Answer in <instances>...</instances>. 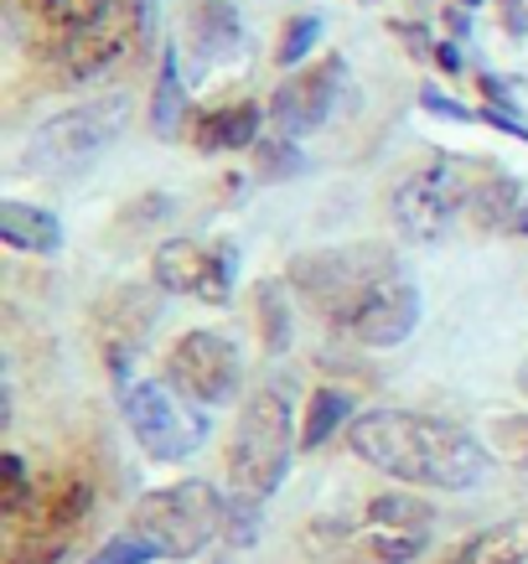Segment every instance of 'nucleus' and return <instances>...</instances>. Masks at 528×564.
<instances>
[{
    "mask_svg": "<svg viewBox=\"0 0 528 564\" xmlns=\"http://www.w3.org/2000/svg\"><path fill=\"white\" fill-rule=\"evenodd\" d=\"M524 560H528V513L477 533L451 564H524Z\"/></svg>",
    "mask_w": 528,
    "mask_h": 564,
    "instance_id": "obj_16",
    "label": "nucleus"
},
{
    "mask_svg": "<svg viewBox=\"0 0 528 564\" xmlns=\"http://www.w3.org/2000/svg\"><path fill=\"white\" fill-rule=\"evenodd\" d=\"M518 383H524V393H528V362H524V378H518Z\"/></svg>",
    "mask_w": 528,
    "mask_h": 564,
    "instance_id": "obj_35",
    "label": "nucleus"
},
{
    "mask_svg": "<svg viewBox=\"0 0 528 564\" xmlns=\"http://www.w3.org/2000/svg\"><path fill=\"white\" fill-rule=\"evenodd\" d=\"M513 228H518V234H524V239H528V203L518 207V223H513Z\"/></svg>",
    "mask_w": 528,
    "mask_h": 564,
    "instance_id": "obj_34",
    "label": "nucleus"
},
{
    "mask_svg": "<svg viewBox=\"0 0 528 564\" xmlns=\"http://www.w3.org/2000/svg\"><path fill=\"white\" fill-rule=\"evenodd\" d=\"M497 451H503L513 466H524V471H528V420H524V414L497 425Z\"/></svg>",
    "mask_w": 528,
    "mask_h": 564,
    "instance_id": "obj_29",
    "label": "nucleus"
},
{
    "mask_svg": "<svg viewBox=\"0 0 528 564\" xmlns=\"http://www.w3.org/2000/svg\"><path fill=\"white\" fill-rule=\"evenodd\" d=\"M259 306H265V343H270V352H280L290 337L285 311H280V285H259Z\"/></svg>",
    "mask_w": 528,
    "mask_h": 564,
    "instance_id": "obj_28",
    "label": "nucleus"
},
{
    "mask_svg": "<svg viewBox=\"0 0 528 564\" xmlns=\"http://www.w3.org/2000/svg\"><path fill=\"white\" fill-rule=\"evenodd\" d=\"M0 508L21 518L32 508V481H26V462L21 456H0Z\"/></svg>",
    "mask_w": 528,
    "mask_h": 564,
    "instance_id": "obj_23",
    "label": "nucleus"
},
{
    "mask_svg": "<svg viewBox=\"0 0 528 564\" xmlns=\"http://www.w3.org/2000/svg\"><path fill=\"white\" fill-rule=\"evenodd\" d=\"M244 42L239 6L234 0H192L187 6V47L197 63H223Z\"/></svg>",
    "mask_w": 528,
    "mask_h": 564,
    "instance_id": "obj_13",
    "label": "nucleus"
},
{
    "mask_svg": "<svg viewBox=\"0 0 528 564\" xmlns=\"http://www.w3.org/2000/svg\"><path fill=\"white\" fill-rule=\"evenodd\" d=\"M394 274H399V264H394L389 249H378V243H353V249L301 254L290 264V285L306 295L326 322L347 332V322L363 311V301H368L384 280H394Z\"/></svg>",
    "mask_w": 528,
    "mask_h": 564,
    "instance_id": "obj_3",
    "label": "nucleus"
},
{
    "mask_svg": "<svg viewBox=\"0 0 528 564\" xmlns=\"http://www.w3.org/2000/svg\"><path fill=\"white\" fill-rule=\"evenodd\" d=\"M125 130V109L120 99H104V104H84V109H68L47 120L26 145V172H52V176H68L88 161H99L115 135Z\"/></svg>",
    "mask_w": 528,
    "mask_h": 564,
    "instance_id": "obj_6",
    "label": "nucleus"
},
{
    "mask_svg": "<svg viewBox=\"0 0 528 564\" xmlns=\"http://www.w3.org/2000/svg\"><path fill=\"white\" fill-rule=\"evenodd\" d=\"M182 68H176V52H166L161 63V78H155V104H151V130L155 135H171L182 124Z\"/></svg>",
    "mask_w": 528,
    "mask_h": 564,
    "instance_id": "obj_20",
    "label": "nucleus"
},
{
    "mask_svg": "<svg viewBox=\"0 0 528 564\" xmlns=\"http://www.w3.org/2000/svg\"><path fill=\"white\" fill-rule=\"evenodd\" d=\"M146 36V0H109L99 17L73 26L68 42H63V78L84 84V78H99L104 68L125 63L136 42Z\"/></svg>",
    "mask_w": 528,
    "mask_h": 564,
    "instance_id": "obj_9",
    "label": "nucleus"
},
{
    "mask_svg": "<svg viewBox=\"0 0 528 564\" xmlns=\"http://www.w3.org/2000/svg\"><path fill=\"white\" fill-rule=\"evenodd\" d=\"M120 404L130 420V435L151 462H182L207 441V420L197 410H182L171 383H130L120 393Z\"/></svg>",
    "mask_w": 528,
    "mask_h": 564,
    "instance_id": "obj_7",
    "label": "nucleus"
},
{
    "mask_svg": "<svg viewBox=\"0 0 528 564\" xmlns=\"http://www.w3.org/2000/svg\"><path fill=\"white\" fill-rule=\"evenodd\" d=\"M161 549L151 544V539H140V533H120V539H109V544H99L94 554H88V564H151Z\"/></svg>",
    "mask_w": 528,
    "mask_h": 564,
    "instance_id": "obj_24",
    "label": "nucleus"
},
{
    "mask_svg": "<svg viewBox=\"0 0 528 564\" xmlns=\"http://www.w3.org/2000/svg\"><path fill=\"white\" fill-rule=\"evenodd\" d=\"M414 554H425V533H363V560L368 564H409Z\"/></svg>",
    "mask_w": 528,
    "mask_h": 564,
    "instance_id": "obj_22",
    "label": "nucleus"
},
{
    "mask_svg": "<svg viewBox=\"0 0 528 564\" xmlns=\"http://www.w3.org/2000/svg\"><path fill=\"white\" fill-rule=\"evenodd\" d=\"M347 445L353 456L368 462L374 471L409 487H435V492H466L487 477V451L477 435H466L461 425L430 420V414H405V410H368L347 425Z\"/></svg>",
    "mask_w": 528,
    "mask_h": 564,
    "instance_id": "obj_1",
    "label": "nucleus"
},
{
    "mask_svg": "<svg viewBox=\"0 0 528 564\" xmlns=\"http://www.w3.org/2000/svg\"><path fill=\"white\" fill-rule=\"evenodd\" d=\"M503 17H508L513 36H528V17H524V6H518V0H503Z\"/></svg>",
    "mask_w": 528,
    "mask_h": 564,
    "instance_id": "obj_31",
    "label": "nucleus"
},
{
    "mask_svg": "<svg viewBox=\"0 0 528 564\" xmlns=\"http://www.w3.org/2000/svg\"><path fill=\"white\" fill-rule=\"evenodd\" d=\"M0 239L11 243V249H26V254H57V243H63V223L52 218L47 207L0 203Z\"/></svg>",
    "mask_w": 528,
    "mask_h": 564,
    "instance_id": "obj_14",
    "label": "nucleus"
},
{
    "mask_svg": "<svg viewBox=\"0 0 528 564\" xmlns=\"http://www.w3.org/2000/svg\"><path fill=\"white\" fill-rule=\"evenodd\" d=\"M259 109L255 104H223L197 124V151H249L259 145Z\"/></svg>",
    "mask_w": 528,
    "mask_h": 564,
    "instance_id": "obj_15",
    "label": "nucleus"
},
{
    "mask_svg": "<svg viewBox=\"0 0 528 564\" xmlns=\"http://www.w3.org/2000/svg\"><path fill=\"white\" fill-rule=\"evenodd\" d=\"M68 544H73V529H52V523H36L32 533H21L17 544H11L6 564H57L63 554H68Z\"/></svg>",
    "mask_w": 528,
    "mask_h": 564,
    "instance_id": "obj_21",
    "label": "nucleus"
},
{
    "mask_svg": "<svg viewBox=\"0 0 528 564\" xmlns=\"http://www.w3.org/2000/svg\"><path fill=\"white\" fill-rule=\"evenodd\" d=\"M435 57H441L445 73H461V52H456V47H435Z\"/></svg>",
    "mask_w": 528,
    "mask_h": 564,
    "instance_id": "obj_32",
    "label": "nucleus"
},
{
    "mask_svg": "<svg viewBox=\"0 0 528 564\" xmlns=\"http://www.w3.org/2000/svg\"><path fill=\"white\" fill-rule=\"evenodd\" d=\"M347 414H353V399L342 389H316L311 393V410H306V425H301V445L316 451V445L332 441V430L347 425Z\"/></svg>",
    "mask_w": 528,
    "mask_h": 564,
    "instance_id": "obj_18",
    "label": "nucleus"
},
{
    "mask_svg": "<svg viewBox=\"0 0 528 564\" xmlns=\"http://www.w3.org/2000/svg\"><path fill=\"white\" fill-rule=\"evenodd\" d=\"M36 6V17L42 21H57V26H84V21H94L109 6V0H32Z\"/></svg>",
    "mask_w": 528,
    "mask_h": 564,
    "instance_id": "obj_27",
    "label": "nucleus"
},
{
    "mask_svg": "<svg viewBox=\"0 0 528 564\" xmlns=\"http://www.w3.org/2000/svg\"><path fill=\"white\" fill-rule=\"evenodd\" d=\"M363 523L378 529V533H425L430 529V508H420L414 497H374Z\"/></svg>",
    "mask_w": 528,
    "mask_h": 564,
    "instance_id": "obj_19",
    "label": "nucleus"
},
{
    "mask_svg": "<svg viewBox=\"0 0 528 564\" xmlns=\"http://www.w3.org/2000/svg\"><path fill=\"white\" fill-rule=\"evenodd\" d=\"M166 383L182 399H192L197 410H218L234 404L244 383L239 347L228 343L223 332H187L182 343L166 352Z\"/></svg>",
    "mask_w": 528,
    "mask_h": 564,
    "instance_id": "obj_8",
    "label": "nucleus"
},
{
    "mask_svg": "<svg viewBox=\"0 0 528 564\" xmlns=\"http://www.w3.org/2000/svg\"><path fill=\"white\" fill-rule=\"evenodd\" d=\"M316 36H322V21H316V17H295V21L285 26V32H280L274 63H280V68H290V63H301V57H306L311 47H316Z\"/></svg>",
    "mask_w": 528,
    "mask_h": 564,
    "instance_id": "obj_25",
    "label": "nucleus"
},
{
    "mask_svg": "<svg viewBox=\"0 0 528 564\" xmlns=\"http://www.w3.org/2000/svg\"><path fill=\"white\" fill-rule=\"evenodd\" d=\"M290 451H295V414H290L285 389H259L239 414V430L228 441V481L239 502H265L285 481Z\"/></svg>",
    "mask_w": 528,
    "mask_h": 564,
    "instance_id": "obj_2",
    "label": "nucleus"
},
{
    "mask_svg": "<svg viewBox=\"0 0 528 564\" xmlns=\"http://www.w3.org/2000/svg\"><path fill=\"white\" fill-rule=\"evenodd\" d=\"M342 88H347V63L342 57H326L306 73H290L270 99V120L280 130V140H301L311 130H322L332 120V109H337Z\"/></svg>",
    "mask_w": 528,
    "mask_h": 564,
    "instance_id": "obj_11",
    "label": "nucleus"
},
{
    "mask_svg": "<svg viewBox=\"0 0 528 564\" xmlns=\"http://www.w3.org/2000/svg\"><path fill=\"white\" fill-rule=\"evenodd\" d=\"M420 99H425V109H430V115H445V120H477V115H472V109H461V104L441 99V94H435V88H425V94H420Z\"/></svg>",
    "mask_w": 528,
    "mask_h": 564,
    "instance_id": "obj_30",
    "label": "nucleus"
},
{
    "mask_svg": "<svg viewBox=\"0 0 528 564\" xmlns=\"http://www.w3.org/2000/svg\"><path fill=\"white\" fill-rule=\"evenodd\" d=\"M461 6H477V0H461Z\"/></svg>",
    "mask_w": 528,
    "mask_h": 564,
    "instance_id": "obj_36",
    "label": "nucleus"
},
{
    "mask_svg": "<svg viewBox=\"0 0 528 564\" xmlns=\"http://www.w3.org/2000/svg\"><path fill=\"white\" fill-rule=\"evenodd\" d=\"M472 192H477V176H472V161H451V155H435L425 166L394 187V228L405 234L409 243H435L451 234V223L472 207Z\"/></svg>",
    "mask_w": 528,
    "mask_h": 564,
    "instance_id": "obj_5",
    "label": "nucleus"
},
{
    "mask_svg": "<svg viewBox=\"0 0 528 564\" xmlns=\"http://www.w3.org/2000/svg\"><path fill=\"white\" fill-rule=\"evenodd\" d=\"M445 21H451V32H456V36L472 32V17H466V11H445Z\"/></svg>",
    "mask_w": 528,
    "mask_h": 564,
    "instance_id": "obj_33",
    "label": "nucleus"
},
{
    "mask_svg": "<svg viewBox=\"0 0 528 564\" xmlns=\"http://www.w3.org/2000/svg\"><path fill=\"white\" fill-rule=\"evenodd\" d=\"M255 166L265 182H280V176H295L306 161H301V151L290 140H265V145H255Z\"/></svg>",
    "mask_w": 528,
    "mask_h": 564,
    "instance_id": "obj_26",
    "label": "nucleus"
},
{
    "mask_svg": "<svg viewBox=\"0 0 528 564\" xmlns=\"http://www.w3.org/2000/svg\"><path fill=\"white\" fill-rule=\"evenodd\" d=\"M155 285L171 295H192L207 306H223L234 291V249L228 243H197V239H166L151 259Z\"/></svg>",
    "mask_w": 528,
    "mask_h": 564,
    "instance_id": "obj_10",
    "label": "nucleus"
},
{
    "mask_svg": "<svg viewBox=\"0 0 528 564\" xmlns=\"http://www.w3.org/2000/svg\"><path fill=\"white\" fill-rule=\"evenodd\" d=\"M223 518H228V502L218 497V487L187 477V481H171L161 492L140 497L136 533L151 539L171 560H192V554H203L223 533Z\"/></svg>",
    "mask_w": 528,
    "mask_h": 564,
    "instance_id": "obj_4",
    "label": "nucleus"
},
{
    "mask_svg": "<svg viewBox=\"0 0 528 564\" xmlns=\"http://www.w3.org/2000/svg\"><path fill=\"white\" fill-rule=\"evenodd\" d=\"M466 218L477 223V228H503V223H518V182H513V176L487 172L477 182V192H472Z\"/></svg>",
    "mask_w": 528,
    "mask_h": 564,
    "instance_id": "obj_17",
    "label": "nucleus"
},
{
    "mask_svg": "<svg viewBox=\"0 0 528 564\" xmlns=\"http://www.w3.org/2000/svg\"><path fill=\"white\" fill-rule=\"evenodd\" d=\"M414 322H420V291L405 274H394L363 301V311L347 322V337L363 347H399L414 332Z\"/></svg>",
    "mask_w": 528,
    "mask_h": 564,
    "instance_id": "obj_12",
    "label": "nucleus"
}]
</instances>
